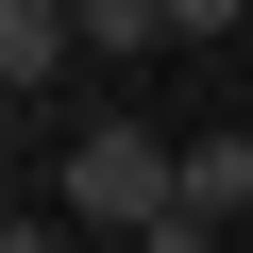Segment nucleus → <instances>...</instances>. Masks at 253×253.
<instances>
[{
  "label": "nucleus",
  "instance_id": "obj_1",
  "mask_svg": "<svg viewBox=\"0 0 253 253\" xmlns=\"http://www.w3.org/2000/svg\"><path fill=\"white\" fill-rule=\"evenodd\" d=\"M51 203L101 219V236H152V219H186V152L152 135V118H84L68 169H51Z\"/></svg>",
  "mask_w": 253,
  "mask_h": 253
},
{
  "label": "nucleus",
  "instance_id": "obj_2",
  "mask_svg": "<svg viewBox=\"0 0 253 253\" xmlns=\"http://www.w3.org/2000/svg\"><path fill=\"white\" fill-rule=\"evenodd\" d=\"M51 68H84L68 0H0V101H51Z\"/></svg>",
  "mask_w": 253,
  "mask_h": 253
},
{
  "label": "nucleus",
  "instance_id": "obj_3",
  "mask_svg": "<svg viewBox=\"0 0 253 253\" xmlns=\"http://www.w3.org/2000/svg\"><path fill=\"white\" fill-rule=\"evenodd\" d=\"M169 34H219V0H84V51H169Z\"/></svg>",
  "mask_w": 253,
  "mask_h": 253
},
{
  "label": "nucleus",
  "instance_id": "obj_4",
  "mask_svg": "<svg viewBox=\"0 0 253 253\" xmlns=\"http://www.w3.org/2000/svg\"><path fill=\"white\" fill-rule=\"evenodd\" d=\"M186 219H253V135H186Z\"/></svg>",
  "mask_w": 253,
  "mask_h": 253
},
{
  "label": "nucleus",
  "instance_id": "obj_5",
  "mask_svg": "<svg viewBox=\"0 0 253 253\" xmlns=\"http://www.w3.org/2000/svg\"><path fill=\"white\" fill-rule=\"evenodd\" d=\"M135 253H219V219H152V236H135Z\"/></svg>",
  "mask_w": 253,
  "mask_h": 253
},
{
  "label": "nucleus",
  "instance_id": "obj_6",
  "mask_svg": "<svg viewBox=\"0 0 253 253\" xmlns=\"http://www.w3.org/2000/svg\"><path fill=\"white\" fill-rule=\"evenodd\" d=\"M0 253H68V236H51V219H0Z\"/></svg>",
  "mask_w": 253,
  "mask_h": 253
},
{
  "label": "nucleus",
  "instance_id": "obj_7",
  "mask_svg": "<svg viewBox=\"0 0 253 253\" xmlns=\"http://www.w3.org/2000/svg\"><path fill=\"white\" fill-rule=\"evenodd\" d=\"M0 135H17V101H0Z\"/></svg>",
  "mask_w": 253,
  "mask_h": 253
}]
</instances>
